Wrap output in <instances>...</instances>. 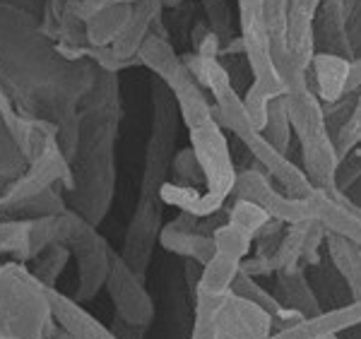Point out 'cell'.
<instances>
[{
  "label": "cell",
  "instance_id": "cell-1",
  "mask_svg": "<svg viewBox=\"0 0 361 339\" xmlns=\"http://www.w3.org/2000/svg\"><path fill=\"white\" fill-rule=\"evenodd\" d=\"M154 101H157V118H154V132L152 142L147 149V166H145V185L142 197L137 204V214L133 221L130 236H128V258L130 267L135 272L145 270V260L149 258V245H152L154 229H157V195H159L161 185H164L166 166H169V149L176 137V121H173V106L171 99L166 94L164 82H157L154 87Z\"/></svg>",
  "mask_w": 361,
  "mask_h": 339
},
{
  "label": "cell",
  "instance_id": "cell-2",
  "mask_svg": "<svg viewBox=\"0 0 361 339\" xmlns=\"http://www.w3.org/2000/svg\"><path fill=\"white\" fill-rule=\"evenodd\" d=\"M347 13L349 0H325L318 8L316 20H313V46H318V54L354 61L347 39Z\"/></svg>",
  "mask_w": 361,
  "mask_h": 339
},
{
  "label": "cell",
  "instance_id": "cell-3",
  "mask_svg": "<svg viewBox=\"0 0 361 339\" xmlns=\"http://www.w3.org/2000/svg\"><path fill=\"white\" fill-rule=\"evenodd\" d=\"M109 289H111L116 306L126 315V320H130L133 325L149 323V318H152L149 296H145L140 284L133 279L130 267L123 265L121 260L109 265Z\"/></svg>",
  "mask_w": 361,
  "mask_h": 339
},
{
  "label": "cell",
  "instance_id": "cell-4",
  "mask_svg": "<svg viewBox=\"0 0 361 339\" xmlns=\"http://www.w3.org/2000/svg\"><path fill=\"white\" fill-rule=\"evenodd\" d=\"M349 63L347 58L330 56V54H316L311 61L308 70L313 73L316 80V94L320 101L333 104L337 99L347 94V75H349Z\"/></svg>",
  "mask_w": 361,
  "mask_h": 339
},
{
  "label": "cell",
  "instance_id": "cell-5",
  "mask_svg": "<svg viewBox=\"0 0 361 339\" xmlns=\"http://www.w3.org/2000/svg\"><path fill=\"white\" fill-rule=\"evenodd\" d=\"M277 284H279V291H282V296L277 299L279 303H282V308H287V311L301 315L304 320L306 318H316V315L320 313L318 299H316V294H313L311 284L306 282L301 267L279 270Z\"/></svg>",
  "mask_w": 361,
  "mask_h": 339
},
{
  "label": "cell",
  "instance_id": "cell-6",
  "mask_svg": "<svg viewBox=\"0 0 361 339\" xmlns=\"http://www.w3.org/2000/svg\"><path fill=\"white\" fill-rule=\"evenodd\" d=\"M133 5H109L104 10H97L85 20V37L92 49H104V46L114 44L116 39L123 34V29L130 20Z\"/></svg>",
  "mask_w": 361,
  "mask_h": 339
},
{
  "label": "cell",
  "instance_id": "cell-7",
  "mask_svg": "<svg viewBox=\"0 0 361 339\" xmlns=\"http://www.w3.org/2000/svg\"><path fill=\"white\" fill-rule=\"evenodd\" d=\"M328 250L335 270L342 274V279H345L349 291H352V299L361 301V248L345 236L330 233Z\"/></svg>",
  "mask_w": 361,
  "mask_h": 339
},
{
  "label": "cell",
  "instance_id": "cell-8",
  "mask_svg": "<svg viewBox=\"0 0 361 339\" xmlns=\"http://www.w3.org/2000/svg\"><path fill=\"white\" fill-rule=\"evenodd\" d=\"M49 308L63 320V325L68 327V332L73 337H78V339H114L111 335H106V332L97 325V320L87 318L73 301L63 299V296L54 294V291L49 294Z\"/></svg>",
  "mask_w": 361,
  "mask_h": 339
},
{
  "label": "cell",
  "instance_id": "cell-9",
  "mask_svg": "<svg viewBox=\"0 0 361 339\" xmlns=\"http://www.w3.org/2000/svg\"><path fill=\"white\" fill-rule=\"evenodd\" d=\"M289 113H287V101L284 97H277L270 101L267 106V118H265V128H263V137L267 140L272 149H277L279 154H284L289 144Z\"/></svg>",
  "mask_w": 361,
  "mask_h": 339
},
{
  "label": "cell",
  "instance_id": "cell-10",
  "mask_svg": "<svg viewBox=\"0 0 361 339\" xmlns=\"http://www.w3.org/2000/svg\"><path fill=\"white\" fill-rule=\"evenodd\" d=\"M361 140V97L354 101L352 111H349L347 121L337 128L335 137H333V144H335V152H337V159H345V156L352 152L354 147L359 144Z\"/></svg>",
  "mask_w": 361,
  "mask_h": 339
},
{
  "label": "cell",
  "instance_id": "cell-11",
  "mask_svg": "<svg viewBox=\"0 0 361 339\" xmlns=\"http://www.w3.org/2000/svg\"><path fill=\"white\" fill-rule=\"evenodd\" d=\"M205 15H207V27L214 34L222 46L229 44L231 39V15H229V5L224 0H205Z\"/></svg>",
  "mask_w": 361,
  "mask_h": 339
},
{
  "label": "cell",
  "instance_id": "cell-12",
  "mask_svg": "<svg viewBox=\"0 0 361 339\" xmlns=\"http://www.w3.org/2000/svg\"><path fill=\"white\" fill-rule=\"evenodd\" d=\"M173 168H176V173L185 180V183H190V185L205 183V176H202V168L195 159L193 149L180 152V154L176 156V161H173Z\"/></svg>",
  "mask_w": 361,
  "mask_h": 339
},
{
  "label": "cell",
  "instance_id": "cell-13",
  "mask_svg": "<svg viewBox=\"0 0 361 339\" xmlns=\"http://www.w3.org/2000/svg\"><path fill=\"white\" fill-rule=\"evenodd\" d=\"M361 87V58H354L349 63V75H347V94L357 92Z\"/></svg>",
  "mask_w": 361,
  "mask_h": 339
},
{
  "label": "cell",
  "instance_id": "cell-14",
  "mask_svg": "<svg viewBox=\"0 0 361 339\" xmlns=\"http://www.w3.org/2000/svg\"><path fill=\"white\" fill-rule=\"evenodd\" d=\"M320 339H335V335H330V337H320Z\"/></svg>",
  "mask_w": 361,
  "mask_h": 339
}]
</instances>
